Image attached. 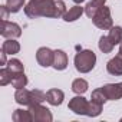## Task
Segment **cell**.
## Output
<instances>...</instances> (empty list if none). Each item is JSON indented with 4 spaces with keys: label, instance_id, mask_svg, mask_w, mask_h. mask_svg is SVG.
I'll use <instances>...</instances> for the list:
<instances>
[{
    "label": "cell",
    "instance_id": "28",
    "mask_svg": "<svg viewBox=\"0 0 122 122\" xmlns=\"http://www.w3.org/2000/svg\"><path fill=\"white\" fill-rule=\"evenodd\" d=\"M2 65H7V62H6V53L2 50Z\"/></svg>",
    "mask_w": 122,
    "mask_h": 122
},
{
    "label": "cell",
    "instance_id": "23",
    "mask_svg": "<svg viewBox=\"0 0 122 122\" xmlns=\"http://www.w3.org/2000/svg\"><path fill=\"white\" fill-rule=\"evenodd\" d=\"M25 5V0H6V6L10 13H17Z\"/></svg>",
    "mask_w": 122,
    "mask_h": 122
},
{
    "label": "cell",
    "instance_id": "30",
    "mask_svg": "<svg viewBox=\"0 0 122 122\" xmlns=\"http://www.w3.org/2000/svg\"><path fill=\"white\" fill-rule=\"evenodd\" d=\"M73 2H75L76 5H79V3H82V2H85V0H73Z\"/></svg>",
    "mask_w": 122,
    "mask_h": 122
},
{
    "label": "cell",
    "instance_id": "25",
    "mask_svg": "<svg viewBox=\"0 0 122 122\" xmlns=\"http://www.w3.org/2000/svg\"><path fill=\"white\" fill-rule=\"evenodd\" d=\"M91 99H92L93 102H98V103H101V105H103V103L108 101V98H106V95L103 93L102 88H99V89H95V91L92 92V96H91Z\"/></svg>",
    "mask_w": 122,
    "mask_h": 122
},
{
    "label": "cell",
    "instance_id": "31",
    "mask_svg": "<svg viewBox=\"0 0 122 122\" xmlns=\"http://www.w3.org/2000/svg\"><path fill=\"white\" fill-rule=\"evenodd\" d=\"M121 121H122V119H121Z\"/></svg>",
    "mask_w": 122,
    "mask_h": 122
},
{
    "label": "cell",
    "instance_id": "26",
    "mask_svg": "<svg viewBox=\"0 0 122 122\" xmlns=\"http://www.w3.org/2000/svg\"><path fill=\"white\" fill-rule=\"evenodd\" d=\"M43 101H46V93H43L39 89H33L32 91V103L30 105H33V103H42Z\"/></svg>",
    "mask_w": 122,
    "mask_h": 122
},
{
    "label": "cell",
    "instance_id": "11",
    "mask_svg": "<svg viewBox=\"0 0 122 122\" xmlns=\"http://www.w3.org/2000/svg\"><path fill=\"white\" fill-rule=\"evenodd\" d=\"M56 71H63L68 66V55L63 50H55V59H53V65H52Z\"/></svg>",
    "mask_w": 122,
    "mask_h": 122
},
{
    "label": "cell",
    "instance_id": "20",
    "mask_svg": "<svg viewBox=\"0 0 122 122\" xmlns=\"http://www.w3.org/2000/svg\"><path fill=\"white\" fill-rule=\"evenodd\" d=\"M98 46H99L101 52H103V53H111L115 45L111 42V39H109L108 36H101V37H99V43H98Z\"/></svg>",
    "mask_w": 122,
    "mask_h": 122
},
{
    "label": "cell",
    "instance_id": "6",
    "mask_svg": "<svg viewBox=\"0 0 122 122\" xmlns=\"http://www.w3.org/2000/svg\"><path fill=\"white\" fill-rule=\"evenodd\" d=\"M53 59H55V50L49 49V47H40L36 52V60L37 63L43 68L52 66L53 65Z\"/></svg>",
    "mask_w": 122,
    "mask_h": 122
},
{
    "label": "cell",
    "instance_id": "5",
    "mask_svg": "<svg viewBox=\"0 0 122 122\" xmlns=\"http://www.w3.org/2000/svg\"><path fill=\"white\" fill-rule=\"evenodd\" d=\"M0 35L6 39H16L22 35V27L17 23L2 20V26H0Z\"/></svg>",
    "mask_w": 122,
    "mask_h": 122
},
{
    "label": "cell",
    "instance_id": "4",
    "mask_svg": "<svg viewBox=\"0 0 122 122\" xmlns=\"http://www.w3.org/2000/svg\"><path fill=\"white\" fill-rule=\"evenodd\" d=\"M29 111L32 113V118L35 122H52V119H53L50 111L47 108L42 106V103L29 105Z\"/></svg>",
    "mask_w": 122,
    "mask_h": 122
},
{
    "label": "cell",
    "instance_id": "10",
    "mask_svg": "<svg viewBox=\"0 0 122 122\" xmlns=\"http://www.w3.org/2000/svg\"><path fill=\"white\" fill-rule=\"evenodd\" d=\"M63 99H65V93L60 89H49L46 92V101L53 106H59L63 102Z\"/></svg>",
    "mask_w": 122,
    "mask_h": 122
},
{
    "label": "cell",
    "instance_id": "14",
    "mask_svg": "<svg viewBox=\"0 0 122 122\" xmlns=\"http://www.w3.org/2000/svg\"><path fill=\"white\" fill-rule=\"evenodd\" d=\"M85 12V7H81V6H73V7H71L65 15H63V20L65 22H75V20H78L81 16H82V13Z\"/></svg>",
    "mask_w": 122,
    "mask_h": 122
},
{
    "label": "cell",
    "instance_id": "7",
    "mask_svg": "<svg viewBox=\"0 0 122 122\" xmlns=\"http://www.w3.org/2000/svg\"><path fill=\"white\" fill-rule=\"evenodd\" d=\"M69 109L76 113V115H86L88 112V108H89V102L83 98V96H75L69 101Z\"/></svg>",
    "mask_w": 122,
    "mask_h": 122
},
{
    "label": "cell",
    "instance_id": "19",
    "mask_svg": "<svg viewBox=\"0 0 122 122\" xmlns=\"http://www.w3.org/2000/svg\"><path fill=\"white\" fill-rule=\"evenodd\" d=\"M72 91L75 92V93H78V95H82V93H85L86 91H88V82L85 81V79H75L73 82H72Z\"/></svg>",
    "mask_w": 122,
    "mask_h": 122
},
{
    "label": "cell",
    "instance_id": "18",
    "mask_svg": "<svg viewBox=\"0 0 122 122\" xmlns=\"http://www.w3.org/2000/svg\"><path fill=\"white\" fill-rule=\"evenodd\" d=\"M12 85L13 88L16 89H22L27 85V78L25 75V72H19V73H15L13 75V79H12Z\"/></svg>",
    "mask_w": 122,
    "mask_h": 122
},
{
    "label": "cell",
    "instance_id": "2",
    "mask_svg": "<svg viewBox=\"0 0 122 122\" xmlns=\"http://www.w3.org/2000/svg\"><path fill=\"white\" fill-rule=\"evenodd\" d=\"M75 68L78 72L81 73H88L95 68L96 63V55L93 53V50H81L79 53H76L75 56Z\"/></svg>",
    "mask_w": 122,
    "mask_h": 122
},
{
    "label": "cell",
    "instance_id": "16",
    "mask_svg": "<svg viewBox=\"0 0 122 122\" xmlns=\"http://www.w3.org/2000/svg\"><path fill=\"white\" fill-rule=\"evenodd\" d=\"M12 118H13L15 122H30V121H33L32 113H30L29 109L27 111H25V109H16L13 112V116Z\"/></svg>",
    "mask_w": 122,
    "mask_h": 122
},
{
    "label": "cell",
    "instance_id": "29",
    "mask_svg": "<svg viewBox=\"0 0 122 122\" xmlns=\"http://www.w3.org/2000/svg\"><path fill=\"white\" fill-rule=\"evenodd\" d=\"M118 55L122 56V43H121V46H119V52H118Z\"/></svg>",
    "mask_w": 122,
    "mask_h": 122
},
{
    "label": "cell",
    "instance_id": "21",
    "mask_svg": "<svg viewBox=\"0 0 122 122\" xmlns=\"http://www.w3.org/2000/svg\"><path fill=\"white\" fill-rule=\"evenodd\" d=\"M12 79H13V72L7 66L0 71V85L2 86H6V85L12 83Z\"/></svg>",
    "mask_w": 122,
    "mask_h": 122
},
{
    "label": "cell",
    "instance_id": "15",
    "mask_svg": "<svg viewBox=\"0 0 122 122\" xmlns=\"http://www.w3.org/2000/svg\"><path fill=\"white\" fill-rule=\"evenodd\" d=\"M2 50H3L6 55H16V53H19V50H20V45H19V42H16L15 39H7L6 42H3Z\"/></svg>",
    "mask_w": 122,
    "mask_h": 122
},
{
    "label": "cell",
    "instance_id": "8",
    "mask_svg": "<svg viewBox=\"0 0 122 122\" xmlns=\"http://www.w3.org/2000/svg\"><path fill=\"white\" fill-rule=\"evenodd\" d=\"M103 93L106 95L108 101H118L122 98V82L121 83H108L102 86Z\"/></svg>",
    "mask_w": 122,
    "mask_h": 122
},
{
    "label": "cell",
    "instance_id": "27",
    "mask_svg": "<svg viewBox=\"0 0 122 122\" xmlns=\"http://www.w3.org/2000/svg\"><path fill=\"white\" fill-rule=\"evenodd\" d=\"M0 12H2V20H6L7 19V16H9V9H7V6H0Z\"/></svg>",
    "mask_w": 122,
    "mask_h": 122
},
{
    "label": "cell",
    "instance_id": "1",
    "mask_svg": "<svg viewBox=\"0 0 122 122\" xmlns=\"http://www.w3.org/2000/svg\"><path fill=\"white\" fill-rule=\"evenodd\" d=\"M25 13L30 19L36 17H63L66 6L62 0H30L25 7Z\"/></svg>",
    "mask_w": 122,
    "mask_h": 122
},
{
    "label": "cell",
    "instance_id": "22",
    "mask_svg": "<svg viewBox=\"0 0 122 122\" xmlns=\"http://www.w3.org/2000/svg\"><path fill=\"white\" fill-rule=\"evenodd\" d=\"M7 68L13 72V75L19 73V72H25V66H23V63L19 59H10L7 62Z\"/></svg>",
    "mask_w": 122,
    "mask_h": 122
},
{
    "label": "cell",
    "instance_id": "9",
    "mask_svg": "<svg viewBox=\"0 0 122 122\" xmlns=\"http://www.w3.org/2000/svg\"><path fill=\"white\" fill-rule=\"evenodd\" d=\"M106 71L109 75L122 76V56L121 55H116L106 63Z\"/></svg>",
    "mask_w": 122,
    "mask_h": 122
},
{
    "label": "cell",
    "instance_id": "3",
    "mask_svg": "<svg viewBox=\"0 0 122 122\" xmlns=\"http://www.w3.org/2000/svg\"><path fill=\"white\" fill-rule=\"evenodd\" d=\"M92 22L93 25L98 27V29H102V30H108L112 27V17H111V9L106 7V6H102L96 15L92 17Z\"/></svg>",
    "mask_w": 122,
    "mask_h": 122
},
{
    "label": "cell",
    "instance_id": "13",
    "mask_svg": "<svg viewBox=\"0 0 122 122\" xmlns=\"http://www.w3.org/2000/svg\"><path fill=\"white\" fill-rule=\"evenodd\" d=\"M105 3H106V0H92V2H89V3L85 6V15L92 19V17L96 15V12H98L102 6H105Z\"/></svg>",
    "mask_w": 122,
    "mask_h": 122
},
{
    "label": "cell",
    "instance_id": "24",
    "mask_svg": "<svg viewBox=\"0 0 122 122\" xmlns=\"http://www.w3.org/2000/svg\"><path fill=\"white\" fill-rule=\"evenodd\" d=\"M102 106L103 105H101V103H98V102H93V101H91L89 102V108H88V112H86V115L88 116H98V115H101V112H102Z\"/></svg>",
    "mask_w": 122,
    "mask_h": 122
},
{
    "label": "cell",
    "instance_id": "12",
    "mask_svg": "<svg viewBox=\"0 0 122 122\" xmlns=\"http://www.w3.org/2000/svg\"><path fill=\"white\" fill-rule=\"evenodd\" d=\"M15 101H16L19 105H26V106H29V105L32 103V91H27V89H25V88L16 89Z\"/></svg>",
    "mask_w": 122,
    "mask_h": 122
},
{
    "label": "cell",
    "instance_id": "17",
    "mask_svg": "<svg viewBox=\"0 0 122 122\" xmlns=\"http://www.w3.org/2000/svg\"><path fill=\"white\" fill-rule=\"evenodd\" d=\"M108 37L111 39V42L113 45H121L122 43V27L121 26H112L109 29Z\"/></svg>",
    "mask_w": 122,
    "mask_h": 122
}]
</instances>
